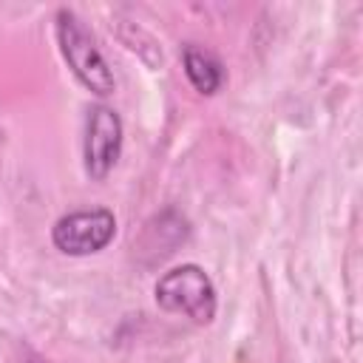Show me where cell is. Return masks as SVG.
I'll return each mask as SVG.
<instances>
[{"label":"cell","instance_id":"6da1fadb","mask_svg":"<svg viewBox=\"0 0 363 363\" xmlns=\"http://www.w3.org/2000/svg\"><path fill=\"white\" fill-rule=\"evenodd\" d=\"M57 43H60V51H62L68 68L91 94L111 96L116 91V79H113L108 60L96 48V40L85 28V23L71 9L57 11Z\"/></svg>","mask_w":363,"mask_h":363},{"label":"cell","instance_id":"5b68a950","mask_svg":"<svg viewBox=\"0 0 363 363\" xmlns=\"http://www.w3.org/2000/svg\"><path fill=\"white\" fill-rule=\"evenodd\" d=\"M182 68H184V77L190 79V85L204 96H213L224 82V65L218 62V57L196 43L184 45Z\"/></svg>","mask_w":363,"mask_h":363},{"label":"cell","instance_id":"7a4b0ae2","mask_svg":"<svg viewBox=\"0 0 363 363\" xmlns=\"http://www.w3.org/2000/svg\"><path fill=\"white\" fill-rule=\"evenodd\" d=\"M153 298L164 312L184 315L193 323H210L218 306L216 286L199 264H182V267L167 269L156 281Z\"/></svg>","mask_w":363,"mask_h":363},{"label":"cell","instance_id":"277c9868","mask_svg":"<svg viewBox=\"0 0 363 363\" xmlns=\"http://www.w3.org/2000/svg\"><path fill=\"white\" fill-rule=\"evenodd\" d=\"M122 119L108 105H91L85 119V139H82V162L91 182L108 179L122 156Z\"/></svg>","mask_w":363,"mask_h":363},{"label":"cell","instance_id":"3957f363","mask_svg":"<svg viewBox=\"0 0 363 363\" xmlns=\"http://www.w3.org/2000/svg\"><path fill=\"white\" fill-rule=\"evenodd\" d=\"M116 235V216L108 207H91V210H74L51 227V241L62 255L85 258L94 252H102Z\"/></svg>","mask_w":363,"mask_h":363}]
</instances>
